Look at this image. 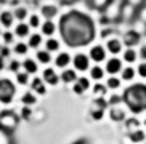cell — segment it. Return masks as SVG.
Segmentation results:
<instances>
[{
	"instance_id": "cell-5",
	"label": "cell",
	"mask_w": 146,
	"mask_h": 144,
	"mask_svg": "<svg viewBox=\"0 0 146 144\" xmlns=\"http://www.w3.org/2000/svg\"><path fill=\"white\" fill-rule=\"evenodd\" d=\"M74 67L79 71H87L88 69V58L85 55H77L74 58Z\"/></svg>"
},
{
	"instance_id": "cell-10",
	"label": "cell",
	"mask_w": 146,
	"mask_h": 144,
	"mask_svg": "<svg viewBox=\"0 0 146 144\" xmlns=\"http://www.w3.org/2000/svg\"><path fill=\"white\" fill-rule=\"evenodd\" d=\"M120 48H122V43H120L119 40H116V38H112V40H109V42H108V50L111 51V53H114V55H117V53H119Z\"/></svg>"
},
{
	"instance_id": "cell-27",
	"label": "cell",
	"mask_w": 146,
	"mask_h": 144,
	"mask_svg": "<svg viewBox=\"0 0 146 144\" xmlns=\"http://www.w3.org/2000/svg\"><path fill=\"white\" fill-rule=\"evenodd\" d=\"M133 75H135V71H133L132 67H127L124 69V74H122V77H124V80H132Z\"/></svg>"
},
{
	"instance_id": "cell-15",
	"label": "cell",
	"mask_w": 146,
	"mask_h": 144,
	"mask_svg": "<svg viewBox=\"0 0 146 144\" xmlns=\"http://www.w3.org/2000/svg\"><path fill=\"white\" fill-rule=\"evenodd\" d=\"M61 80L64 83H69V82H74L76 80V72L71 71V69H66L63 74H61Z\"/></svg>"
},
{
	"instance_id": "cell-37",
	"label": "cell",
	"mask_w": 146,
	"mask_h": 144,
	"mask_svg": "<svg viewBox=\"0 0 146 144\" xmlns=\"http://www.w3.org/2000/svg\"><path fill=\"white\" fill-rule=\"evenodd\" d=\"M138 74L141 77H146V64H141V66L138 67Z\"/></svg>"
},
{
	"instance_id": "cell-20",
	"label": "cell",
	"mask_w": 146,
	"mask_h": 144,
	"mask_svg": "<svg viewBox=\"0 0 146 144\" xmlns=\"http://www.w3.org/2000/svg\"><path fill=\"white\" fill-rule=\"evenodd\" d=\"M40 43H42V37H40L39 34H34L32 37L29 38V47L31 48H37Z\"/></svg>"
},
{
	"instance_id": "cell-4",
	"label": "cell",
	"mask_w": 146,
	"mask_h": 144,
	"mask_svg": "<svg viewBox=\"0 0 146 144\" xmlns=\"http://www.w3.org/2000/svg\"><path fill=\"white\" fill-rule=\"evenodd\" d=\"M15 85L8 80V79H0V102L8 104L15 96Z\"/></svg>"
},
{
	"instance_id": "cell-26",
	"label": "cell",
	"mask_w": 146,
	"mask_h": 144,
	"mask_svg": "<svg viewBox=\"0 0 146 144\" xmlns=\"http://www.w3.org/2000/svg\"><path fill=\"white\" fill-rule=\"evenodd\" d=\"M90 74H92V79H96V80H100V79L103 77V69L96 66V67H93V69H92V72H90Z\"/></svg>"
},
{
	"instance_id": "cell-29",
	"label": "cell",
	"mask_w": 146,
	"mask_h": 144,
	"mask_svg": "<svg viewBox=\"0 0 146 144\" xmlns=\"http://www.w3.org/2000/svg\"><path fill=\"white\" fill-rule=\"evenodd\" d=\"M15 51H16V53H19V55H24V53L27 51V45H26V43H16Z\"/></svg>"
},
{
	"instance_id": "cell-31",
	"label": "cell",
	"mask_w": 146,
	"mask_h": 144,
	"mask_svg": "<svg viewBox=\"0 0 146 144\" xmlns=\"http://www.w3.org/2000/svg\"><path fill=\"white\" fill-rule=\"evenodd\" d=\"M18 82L21 85H26L29 82V74H26V72L24 74H18Z\"/></svg>"
},
{
	"instance_id": "cell-44",
	"label": "cell",
	"mask_w": 146,
	"mask_h": 144,
	"mask_svg": "<svg viewBox=\"0 0 146 144\" xmlns=\"http://www.w3.org/2000/svg\"><path fill=\"white\" fill-rule=\"evenodd\" d=\"M2 69H3V58L0 56V71H2Z\"/></svg>"
},
{
	"instance_id": "cell-18",
	"label": "cell",
	"mask_w": 146,
	"mask_h": 144,
	"mask_svg": "<svg viewBox=\"0 0 146 144\" xmlns=\"http://www.w3.org/2000/svg\"><path fill=\"white\" fill-rule=\"evenodd\" d=\"M42 15L45 18H53L56 15V8L53 5H45V7H42Z\"/></svg>"
},
{
	"instance_id": "cell-19",
	"label": "cell",
	"mask_w": 146,
	"mask_h": 144,
	"mask_svg": "<svg viewBox=\"0 0 146 144\" xmlns=\"http://www.w3.org/2000/svg\"><path fill=\"white\" fill-rule=\"evenodd\" d=\"M42 32L45 35H52L53 32H55V24H53L50 19H48L47 22H43V26H42Z\"/></svg>"
},
{
	"instance_id": "cell-12",
	"label": "cell",
	"mask_w": 146,
	"mask_h": 144,
	"mask_svg": "<svg viewBox=\"0 0 146 144\" xmlns=\"http://www.w3.org/2000/svg\"><path fill=\"white\" fill-rule=\"evenodd\" d=\"M32 90L37 91L39 94H45V93H47L45 85H43V82H40V79H34V80H32Z\"/></svg>"
},
{
	"instance_id": "cell-35",
	"label": "cell",
	"mask_w": 146,
	"mask_h": 144,
	"mask_svg": "<svg viewBox=\"0 0 146 144\" xmlns=\"http://www.w3.org/2000/svg\"><path fill=\"white\" fill-rule=\"evenodd\" d=\"M39 16H35V15H34V16H31V21H29V24L31 26H32V27H37V26H39Z\"/></svg>"
},
{
	"instance_id": "cell-3",
	"label": "cell",
	"mask_w": 146,
	"mask_h": 144,
	"mask_svg": "<svg viewBox=\"0 0 146 144\" xmlns=\"http://www.w3.org/2000/svg\"><path fill=\"white\" fill-rule=\"evenodd\" d=\"M18 123H19V117L15 112H11V110H3L0 114V128L5 130V131L15 130L18 127Z\"/></svg>"
},
{
	"instance_id": "cell-42",
	"label": "cell",
	"mask_w": 146,
	"mask_h": 144,
	"mask_svg": "<svg viewBox=\"0 0 146 144\" xmlns=\"http://www.w3.org/2000/svg\"><path fill=\"white\" fill-rule=\"evenodd\" d=\"M72 144H88V141L87 139H79V141H76V143H72Z\"/></svg>"
},
{
	"instance_id": "cell-14",
	"label": "cell",
	"mask_w": 146,
	"mask_h": 144,
	"mask_svg": "<svg viewBox=\"0 0 146 144\" xmlns=\"http://www.w3.org/2000/svg\"><path fill=\"white\" fill-rule=\"evenodd\" d=\"M69 61H71V58H69L68 53H61V55L56 58V66H58V67H66L69 64Z\"/></svg>"
},
{
	"instance_id": "cell-40",
	"label": "cell",
	"mask_w": 146,
	"mask_h": 144,
	"mask_svg": "<svg viewBox=\"0 0 146 144\" xmlns=\"http://www.w3.org/2000/svg\"><path fill=\"white\" fill-rule=\"evenodd\" d=\"M74 91H76V93H77V94H82V93H84V90H82V88H80V87H79L77 83L74 85Z\"/></svg>"
},
{
	"instance_id": "cell-28",
	"label": "cell",
	"mask_w": 146,
	"mask_h": 144,
	"mask_svg": "<svg viewBox=\"0 0 146 144\" xmlns=\"http://www.w3.org/2000/svg\"><path fill=\"white\" fill-rule=\"evenodd\" d=\"M31 115H32V110H31V107H29V106L23 107V112H21L23 120H29V119H31Z\"/></svg>"
},
{
	"instance_id": "cell-8",
	"label": "cell",
	"mask_w": 146,
	"mask_h": 144,
	"mask_svg": "<svg viewBox=\"0 0 146 144\" xmlns=\"http://www.w3.org/2000/svg\"><path fill=\"white\" fill-rule=\"evenodd\" d=\"M122 69V64H120V61L117 59V58H112V59L108 61L106 64V71L109 72V74H117V72Z\"/></svg>"
},
{
	"instance_id": "cell-23",
	"label": "cell",
	"mask_w": 146,
	"mask_h": 144,
	"mask_svg": "<svg viewBox=\"0 0 146 144\" xmlns=\"http://www.w3.org/2000/svg\"><path fill=\"white\" fill-rule=\"evenodd\" d=\"M124 59L127 61V63H133V61L137 59V53H135L133 50H127L124 53Z\"/></svg>"
},
{
	"instance_id": "cell-11",
	"label": "cell",
	"mask_w": 146,
	"mask_h": 144,
	"mask_svg": "<svg viewBox=\"0 0 146 144\" xmlns=\"http://www.w3.org/2000/svg\"><path fill=\"white\" fill-rule=\"evenodd\" d=\"M129 138H130L132 143H141V141L145 139V133H143L141 130H133V131H130Z\"/></svg>"
},
{
	"instance_id": "cell-45",
	"label": "cell",
	"mask_w": 146,
	"mask_h": 144,
	"mask_svg": "<svg viewBox=\"0 0 146 144\" xmlns=\"http://www.w3.org/2000/svg\"><path fill=\"white\" fill-rule=\"evenodd\" d=\"M145 125H146V120H145Z\"/></svg>"
},
{
	"instance_id": "cell-17",
	"label": "cell",
	"mask_w": 146,
	"mask_h": 144,
	"mask_svg": "<svg viewBox=\"0 0 146 144\" xmlns=\"http://www.w3.org/2000/svg\"><path fill=\"white\" fill-rule=\"evenodd\" d=\"M23 66H24V69H26V74H35V72H37V64H35L32 59H26L24 63H23Z\"/></svg>"
},
{
	"instance_id": "cell-32",
	"label": "cell",
	"mask_w": 146,
	"mask_h": 144,
	"mask_svg": "<svg viewBox=\"0 0 146 144\" xmlns=\"http://www.w3.org/2000/svg\"><path fill=\"white\" fill-rule=\"evenodd\" d=\"M119 85H120V82L117 80L116 77H111V79L108 80V87H109V88H119Z\"/></svg>"
},
{
	"instance_id": "cell-43",
	"label": "cell",
	"mask_w": 146,
	"mask_h": 144,
	"mask_svg": "<svg viewBox=\"0 0 146 144\" xmlns=\"http://www.w3.org/2000/svg\"><path fill=\"white\" fill-rule=\"evenodd\" d=\"M140 55H141L143 59H146V48H141V51H140Z\"/></svg>"
},
{
	"instance_id": "cell-30",
	"label": "cell",
	"mask_w": 146,
	"mask_h": 144,
	"mask_svg": "<svg viewBox=\"0 0 146 144\" xmlns=\"http://www.w3.org/2000/svg\"><path fill=\"white\" fill-rule=\"evenodd\" d=\"M26 15H27V11H26L24 8H18L16 11H15L13 16H15V18H18V19H24V18H26Z\"/></svg>"
},
{
	"instance_id": "cell-36",
	"label": "cell",
	"mask_w": 146,
	"mask_h": 144,
	"mask_svg": "<svg viewBox=\"0 0 146 144\" xmlns=\"http://www.w3.org/2000/svg\"><path fill=\"white\" fill-rule=\"evenodd\" d=\"M18 69H19V63H18V61H11V63H10V71L18 72Z\"/></svg>"
},
{
	"instance_id": "cell-16",
	"label": "cell",
	"mask_w": 146,
	"mask_h": 144,
	"mask_svg": "<svg viewBox=\"0 0 146 144\" xmlns=\"http://www.w3.org/2000/svg\"><path fill=\"white\" fill-rule=\"evenodd\" d=\"M124 117H125L124 110H120L119 107H112L111 109V119L114 122H120V120H124Z\"/></svg>"
},
{
	"instance_id": "cell-7",
	"label": "cell",
	"mask_w": 146,
	"mask_h": 144,
	"mask_svg": "<svg viewBox=\"0 0 146 144\" xmlns=\"http://www.w3.org/2000/svg\"><path fill=\"white\" fill-rule=\"evenodd\" d=\"M140 42V35L135 32V30H130V32H127L124 37V43L127 45V47H133V45H137V43Z\"/></svg>"
},
{
	"instance_id": "cell-13",
	"label": "cell",
	"mask_w": 146,
	"mask_h": 144,
	"mask_svg": "<svg viewBox=\"0 0 146 144\" xmlns=\"http://www.w3.org/2000/svg\"><path fill=\"white\" fill-rule=\"evenodd\" d=\"M0 22L3 26H7V27H10L11 26V22H13V15L10 11H3L0 13Z\"/></svg>"
},
{
	"instance_id": "cell-1",
	"label": "cell",
	"mask_w": 146,
	"mask_h": 144,
	"mask_svg": "<svg viewBox=\"0 0 146 144\" xmlns=\"http://www.w3.org/2000/svg\"><path fill=\"white\" fill-rule=\"evenodd\" d=\"M61 38L69 47H85L95 38V26L90 16L80 11H69L60 19Z\"/></svg>"
},
{
	"instance_id": "cell-41",
	"label": "cell",
	"mask_w": 146,
	"mask_h": 144,
	"mask_svg": "<svg viewBox=\"0 0 146 144\" xmlns=\"http://www.w3.org/2000/svg\"><path fill=\"white\" fill-rule=\"evenodd\" d=\"M119 101H120V98L112 96V98H111V101H109V102H111V104H116V102H119Z\"/></svg>"
},
{
	"instance_id": "cell-25",
	"label": "cell",
	"mask_w": 146,
	"mask_h": 144,
	"mask_svg": "<svg viewBox=\"0 0 146 144\" xmlns=\"http://www.w3.org/2000/svg\"><path fill=\"white\" fill-rule=\"evenodd\" d=\"M37 59H39L40 63H48V61H50V53H48V51H39V53H37Z\"/></svg>"
},
{
	"instance_id": "cell-38",
	"label": "cell",
	"mask_w": 146,
	"mask_h": 144,
	"mask_svg": "<svg viewBox=\"0 0 146 144\" xmlns=\"http://www.w3.org/2000/svg\"><path fill=\"white\" fill-rule=\"evenodd\" d=\"M3 38H5V42H7V43H10V42H11V38H13V35L10 34V32H5Z\"/></svg>"
},
{
	"instance_id": "cell-2",
	"label": "cell",
	"mask_w": 146,
	"mask_h": 144,
	"mask_svg": "<svg viewBox=\"0 0 146 144\" xmlns=\"http://www.w3.org/2000/svg\"><path fill=\"white\" fill-rule=\"evenodd\" d=\"M124 102L135 114L146 110V85L135 83L129 87L124 91Z\"/></svg>"
},
{
	"instance_id": "cell-6",
	"label": "cell",
	"mask_w": 146,
	"mask_h": 144,
	"mask_svg": "<svg viewBox=\"0 0 146 144\" xmlns=\"http://www.w3.org/2000/svg\"><path fill=\"white\" fill-rule=\"evenodd\" d=\"M90 56H92V59L96 61V63L103 61V59H104V56H106V53H104V48H103V47H100V45L93 47V48L90 50Z\"/></svg>"
},
{
	"instance_id": "cell-34",
	"label": "cell",
	"mask_w": 146,
	"mask_h": 144,
	"mask_svg": "<svg viewBox=\"0 0 146 144\" xmlns=\"http://www.w3.org/2000/svg\"><path fill=\"white\" fill-rule=\"evenodd\" d=\"M77 85L80 87L82 90H84V91H85V90L88 88V87H90V83H88V80H87V79H84V77H82V79H79Z\"/></svg>"
},
{
	"instance_id": "cell-9",
	"label": "cell",
	"mask_w": 146,
	"mask_h": 144,
	"mask_svg": "<svg viewBox=\"0 0 146 144\" xmlns=\"http://www.w3.org/2000/svg\"><path fill=\"white\" fill-rule=\"evenodd\" d=\"M43 80L50 85H56L58 83V75L55 74L53 69H45V71H43Z\"/></svg>"
},
{
	"instance_id": "cell-33",
	"label": "cell",
	"mask_w": 146,
	"mask_h": 144,
	"mask_svg": "<svg viewBox=\"0 0 146 144\" xmlns=\"http://www.w3.org/2000/svg\"><path fill=\"white\" fill-rule=\"evenodd\" d=\"M138 125H140V122H138L137 119H129L127 120V128H129L130 131H132V128H137Z\"/></svg>"
},
{
	"instance_id": "cell-21",
	"label": "cell",
	"mask_w": 146,
	"mask_h": 144,
	"mask_svg": "<svg viewBox=\"0 0 146 144\" xmlns=\"http://www.w3.org/2000/svg\"><path fill=\"white\" fill-rule=\"evenodd\" d=\"M21 101L24 106H31V104H35V96L34 94H31V93H26L24 96L21 98Z\"/></svg>"
},
{
	"instance_id": "cell-39",
	"label": "cell",
	"mask_w": 146,
	"mask_h": 144,
	"mask_svg": "<svg viewBox=\"0 0 146 144\" xmlns=\"http://www.w3.org/2000/svg\"><path fill=\"white\" fill-rule=\"evenodd\" d=\"M8 48H0V55H2V58H5V56H8Z\"/></svg>"
},
{
	"instance_id": "cell-22",
	"label": "cell",
	"mask_w": 146,
	"mask_h": 144,
	"mask_svg": "<svg viewBox=\"0 0 146 144\" xmlns=\"http://www.w3.org/2000/svg\"><path fill=\"white\" fill-rule=\"evenodd\" d=\"M27 32H29V26H27V24H19L16 27V35H19V37L27 35Z\"/></svg>"
},
{
	"instance_id": "cell-24",
	"label": "cell",
	"mask_w": 146,
	"mask_h": 144,
	"mask_svg": "<svg viewBox=\"0 0 146 144\" xmlns=\"http://www.w3.org/2000/svg\"><path fill=\"white\" fill-rule=\"evenodd\" d=\"M60 48V43L56 42L55 38H50V40H47V50L48 51H56Z\"/></svg>"
}]
</instances>
